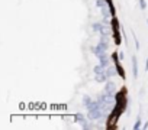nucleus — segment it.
<instances>
[{"label":"nucleus","instance_id":"ddd939ff","mask_svg":"<svg viewBox=\"0 0 148 130\" xmlns=\"http://www.w3.org/2000/svg\"><path fill=\"white\" fill-rule=\"evenodd\" d=\"M139 7H141V10L147 9V2H145V0H139Z\"/></svg>","mask_w":148,"mask_h":130},{"label":"nucleus","instance_id":"dca6fc26","mask_svg":"<svg viewBox=\"0 0 148 130\" xmlns=\"http://www.w3.org/2000/svg\"><path fill=\"white\" fill-rule=\"evenodd\" d=\"M147 25H148V19H147Z\"/></svg>","mask_w":148,"mask_h":130},{"label":"nucleus","instance_id":"f257e3e1","mask_svg":"<svg viewBox=\"0 0 148 130\" xmlns=\"http://www.w3.org/2000/svg\"><path fill=\"white\" fill-rule=\"evenodd\" d=\"M115 91H116V87H115L113 83H110V81L105 83V90H103V93H106V94H109V95H115Z\"/></svg>","mask_w":148,"mask_h":130},{"label":"nucleus","instance_id":"1a4fd4ad","mask_svg":"<svg viewBox=\"0 0 148 130\" xmlns=\"http://www.w3.org/2000/svg\"><path fill=\"white\" fill-rule=\"evenodd\" d=\"M92 101H93V98H90L89 95H84V97H83V104H84V107H87Z\"/></svg>","mask_w":148,"mask_h":130},{"label":"nucleus","instance_id":"f8f14e48","mask_svg":"<svg viewBox=\"0 0 148 130\" xmlns=\"http://www.w3.org/2000/svg\"><path fill=\"white\" fill-rule=\"evenodd\" d=\"M139 127H141V117L138 116V118H136V121H135V124H134V129H135V130H138Z\"/></svg>","mask_w":148,"mask_h":130},{"label":"nucleus","instance_id":"39448f33","mask_svg":"<svg viewBox=\"0 0 148 130\" xmlns=\"http://www.w3.org/2000/svg\"><path fill=\"white\" fill-rule=\"evenodd\" d=\"M97 58H99V61H100V65H102L103 68H108V67H109L110 61H109V58H108V55H106V53H102V55H99Z\"/></svg>","mask_w":148,"mask_h":130},{"label":"nucleus","instance_id":"6e6552de","mask_svg":"<svg viewBox=\"0 0 148 130\" xmlns=\"http://www.w3.org/2000/svg\"><path fill=\"white\" fill-rule=\"evenodd\" d=\"M96 6L97 7H105V6H108V0H96Z\"/></svg>","mask_w":148,"mask_h":130},{"label":"nucleus","instance_id":"20e7f679","mask_svg":"<svg viewBox=\"0 0 148 130\" xmlns=\"http://www.w3.org/2000/svg\"><path fill=\"white\" fill-rule=\"evenodd\" d=\"M131 61H132V75H134V78L136 80V78H138V59H136V56L134 55V56L131 58Z\"/></svg>","mask_w":148,"mask_h":130},{"label":"nucleus","instance_id":"0eeeda50","mask_svg":"<svg viewBox=\"0 0 148 130\" xmlns=\"http://www.w3.org/2000/svg\"><path fill=\"white\" fill-rule=\"evenodd\" d=\"M74 120H76V121H77L79 124H83V123H86V121H87V120L84 118V116H83L82 113H77L76 116H74Z\"/></svg>","mask_w":148,"mask_h":130},{"label":"nucleus","instance_id":"9d476101","mask_svg":"<svg viewBox=\"0 0 148 130\" xmlns=\"http://www.w3.org/2000/svg\"><path fill=\"white\" fill-rule=\"evenodd\" d=\"M102 71H105V68L102 67L100 64H99V65H96V67L93 68V72H95V74H99V72H102Z\"/></svg>","mask_w":148,"mask_h":130},{"label":"nucleus","instance_id":"f03ea898","mask_svg":"<svg viewBox=\"0 0 148 130\" xmlns=\"http://www.w3.org/2000/svg\"><path fill=\"white\" fill-rule=\"evenodd\" d=\"M105 25H106V23H103V22H102V23H93V25H92V28H93V30H95V32H99L100 35H103V33H108V32H106V26H105Z\"/></svg>","mask_w":148,"mask_h":130},{"label":"nucleus","instance_id":"2eb2a0df","mask_svg":"<svg viewBox=\"0 0 148 130\" xmlns=\"http://www.w3.org/2000/svg\"><path fill=\"white\" fill-rule=\"evenodd\" d=\"M145 71H148V58H147V61H145Z\"/></svg>","mask_w":148,"mask_h":130},{"label":"nucleus","instance_id":"9b49d317","mask_svg":"<svg viewBox=\"0 0 148 130\" xmlns=\"http://www.w3.org/2000/svg\"><path fill=\"white\" fill-rule=\"evenodd\" d=\"M82 127H83V129H95L96 126H95L93 123H89V121H86V123H83V124H82Z\"/></svg>","mask_w":148,"mask_h":130},{"label":"nucleus","instance_id":"4468645a","mask_svg":"<svg viewBox=\"0 0 148 130\" xmlns=\"http://www.w3.org/2000/svg\"><path fill=\"white\" fill-rule=\"evenodd\" d=\"M132 36H134V41H135V48L136 49H139V42H138V39H136V35L132 32Z\"/></svg>","mask_w":148,"mask_h":130},{"label":"nucleus","instance_id":"7ed1b4c3","mask_svg":"<svg viewBox=\"0 0 148 130\" xmlns=\"http://www.w3.org/2000/svg\"><path fill=\"white\" fill-rule=\"evenodd\" d=\"M105 70H106V68H105ZM95 80H96L97 83H108L109 75L106 74V71H102V72H99V74L95 75Z\"/></svg>","mask_w":148,"mask_h":130},{"label":"nucleus","instance_id":"423d86ee","mask_svg":"<svg viewBox=\"0 0 148 130\" xmlns=\"http://www.w3.org/2000/svg\"><path fill=\"white\" fill-rule=\"evenodd\" d=\"M105 71H106V74H108V75H109V78H110V77H115V75H116L118 68H116V67H108Z\"/></svg>","mask_w":148,"mask_h":130}]
</instances>
